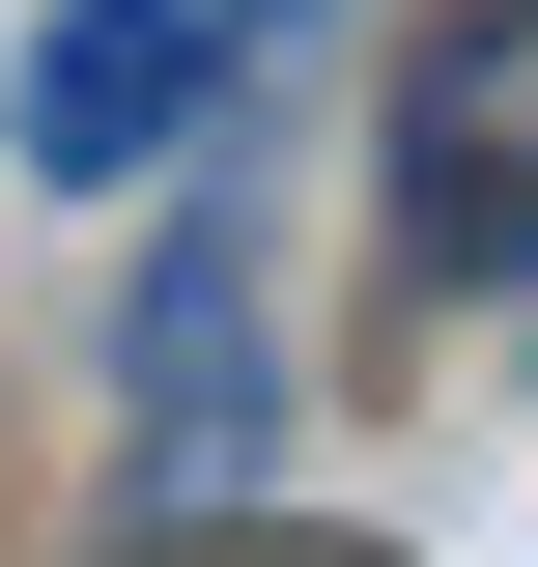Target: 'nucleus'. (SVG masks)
<instances>
[{
    "mask_svg": "<svg viewBox=\"0 0 538 567\" xmlns=\"http://www.w3.org/2000/svg\"><path fill=\"white\" fill-rule=\"evenodd\" d=\"M142 511H170V539H199V511L227 483H256V454H283V341H256V199H199V227H170V256H142Z\"/></svg>",
    "mask_w": 538,
    "mask_h": 567,
    "instance_id": "nucleus-1",
    "label": "nucleus"
},
{
    "mask_svg": "<svg viewBox=\"0 0 538 567\" xmlns=\"http://www.w3.org/2000/svg\"><path fill=\"white\" fill-rule=\"evenodd\" d=\"M170 567H369V539H227V511H199V539H170Z\"/></svg>",
    "mask_w": 538,
    "mask_h": 567,
    "instance_id": "nucleus-4",
    "label": "nucleus"
},
{
    "mask_svg": "<svg viewBox=\"0 0 538 567\" xmlns=\"http://www.w3.org/2000/svg\"><path fill=\"white\" fill-rule=\"evenodd\" d=\"M397 256L425 284H538V0H454L397 58Z\"/></svg>",
    "mask_w": 538,
    "mask_h": 567,
    "instance_id": "nucleus-2",
    "label": "nucleus"
},
{
    "mask_svg": "<svg viewBox=\"0 0 538 567\" xmlns=\"http://www.w3.org/2000/svg\"><path fill=\"white\" fill-rule=\"evenodd\" d=\"M227 85H256V0H58L29 29V171L58 199H142Z\"/></svg>",
    "mask_w": 538,
    "mask_h": 567,
    "instance_id": "nucleus-3",
    "label": "nucleus"
}]
</instances>
